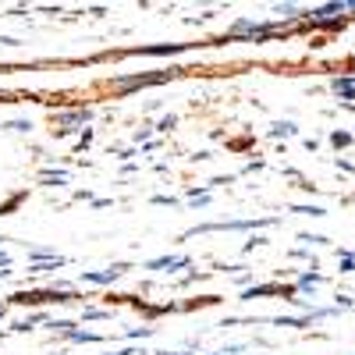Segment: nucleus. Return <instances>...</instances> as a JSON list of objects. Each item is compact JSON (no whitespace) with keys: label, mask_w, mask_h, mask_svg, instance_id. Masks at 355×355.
Returning <instances> with one entry per match:
<instances>
[{"label":"nucleus","mask_w":355,"mask_h":355,"mask_svg":"<svg viewBox=\"0 0 355 355\" xmlns=\"http://www.w3.org/2000/svg\"><path fill=\"white\" fill-rule=\"evenodd\" d=\"M295 214H309V217H323L327 210L323 206H295Z\"/></svg>","instance_id":"obj_12"},{"label":"nucleus","mask_w":355,"mask_h":355,"mask_svg":"<svg viewBox=\"0 0 355 355\" xmlns=\"http://www.w3.org/2000/svg\"><path fill=\"white\" fill-rule=\"evenodd\" d=\"M214 355H242V345H234V348H220V352H214Z\"/></svg>","instance_id":"obj_17"},{"label":"nucleus","mask_w":355,"mask_h":355,"mask_svg":"<svg viewBox=\"0 0 355 355\" xmlns=\"http://www.w3.org/2000/svg\"><path fill=\"white\" fill-rule=\"evenodd\" d=\"M164 266L182 270V266H189V256H160V259H150V263H146V270H164Z\"/></svg>","instance_id":"obj_5"},{"label":"nucleus","mask_w":355,"mask_h":355,"mask_svg":"<svg viewBox=\"0 0 355 355\" xmlns=\"http://www.w3.org/2000/svg\"><path fill=\"white\" fill-rule=\"evenodd\" d=\"M43 320H46L43 313H36V316H28V320H18V323H15V331H18V334H25V331H33L36 323H43Z\"/></svg>","instance_id":"obj_9"},{"label":"nucleus","mask_w":355,"mask_h":355,"mask_svg":"<svg viewBox=\"0 0 355 355\" xmlns=\"http://www.w3.org/2000/svg\"><path fill=\"white\" fill-rule=\"evenodd\" d=\"M167 75H135V78H114L110 85L117 89H135V85H153V82H164Z\"/></svg>","instance_id":"obj_6"},{"label":"nucleus","mask_w":355,"mask_h":355,"mask_svg":"<svg viewBox=\"0 0 355 355\" xmlns=\"http://www.w3.org/2000/svg\"><path fill=\"white\" fill-rule=\"evenodd\" d=\"M259 295H295V288H284V284H259V288H249L245 299H259Z\"/></svg>","instance_id":"obj_7"},{"label":"nucleus","mask_w":355,"mask_h":355,"mask_svg":"<svg viewBox=\"0 0 355 355\" xmlns=\"http://www.w3.org/2000/svg\"><path fill=\"white\" fill-rule=\"evenodd\" d=\"M352 270H355V256L345 252V256H341V274H352Z\"/></svg>","instance_id":"obj_13"},{"label":"nucleus","mask_w":355,"mask_h":355,"mask_svg":"<svg viewBox=\"0 0 355 355\" xmlns=\"http://www.w3.org/2000/svg\"><path fill=\"white\" fill-rule=\"evenodd\" d=\"M331 142L338 146V150H345V146H352V135H348V132H334V135H331Z\"/></svg>","instance_id":"obj_11"},{"label":"nucleus","mask_w":355,"mask_h":355,"mask_svg":"<svg viewBox=\"0 0 355 355\" xmlns=\"http://www.w3.org/2000/svg\"><path fill=\"white\" fill-rule=\"evenodd\" d=\"M4 128H11V132H28V128H33V125H28V121H8Z\"/></svg>","instance_id":"obj_16"},{"label":"nucleus","mask_w":355,"mask_h":355,"mask_svg":"<svg viewBox=\"0 0 355 355\" xmlns=\"http://www.w3.org/2000/svg\"><path fill=\"white\" fill-rule=\"evenodd\" d=\"M82 316H85V320H107L110 313H107V309H85Z\"/></svg>","instance_id":"obj_15"},{"label":"nucleus","mask_w":355,"mask_h":355,"mask_svg":"<svg viewBox=\"0 0 355 355\" xmlns=\"http://www.w3.org/2000/svg\"><path fill=\"white\" fill-rule=\"evenodd\" d=\"M43 302H75L68 288H50V291H15L11 306H43Z\"/></svg>","instance_id":"obj_1"},{"label":"nucleus","mask_w":355,"mask_h":355,"mask_svg":"<svg viewBox=\"0 0 355 355\" xmlns=\"http://www.w3.org/2000/svg\"><path fill=\"white\" fill-rule=\"evenodd\" d=\"M270 33H274L270 25H263V21H249V18L234 21V25L227 28V36H231V40H242V36H252V40H266Z\"/></svg>","instance_id":"obj_2"},{"label":"nucleus","mask_w":355,"mask_h":355,"mask_svg":"<svg viewBox=\"0 0 355 355\" xmlns=\"http://www.w3.org/2000/svg\"><path fill=\"white\" fill-rule=\"evenodd\" d=\"M320 281H323L320 274H302V281H299V288H302V291H309V288H316Z\"/></svg>","instance_id":"obj_10"},{"label":"nucleus","mask_w":355,"mask_h":355,"mask_svg":"<svg viewBox=\"0 0 355 355\" xmlns=\"http://www.w3.org/2000/svg\"><path fill=\"white\" fill-rule=\"evenodd\" d=\"M89 117H93V110H64V114H53V132L57 135H68L75 125H85L89 121Z\"/></svg>","instance_id":"obj_3"},{"label":"nucleus","mask_w":355,"mask_h":355,"mask_svg":"<svg viewBox=\"0 0 355 355\" xmlns=\"http://www.w3.org/2000/svg\"><path fill=\"white\" fill-rule=\"evenodd\" d=\"M270 135H295V125L291 121H284V125H274V132Z\"/></svg>","instance_id":"obj_14"},{"label":"nucleus","mask_w":355,"mask_h":355,"mask_svg":"<svg viewBox=\"0 0 355 355\" xmlns=\"http://www.w3.org/2000/svg\"><path fill=\"white\" fill-rule=\"evenodd\" d=\"M125 270H128L125 263H117V266H110V270H85V274H82V281H85V284H114V281L121 277Z\"/></svg>","instance_id":"obj_4"},{"label":"nucleus","mask_w":355,"mask_h":355,"mask_svg":"<svg viewBox=\"0 0 355 355\" xmlns=\"http://www.w3.org/2000/svg\"><path fill=\"white\" fill-rule=\"evenodd\" d=\"M331 89H334L341 100H355V78H334Z\"/></svg>","instance_id":"obj_8"}]
</instances>
